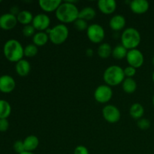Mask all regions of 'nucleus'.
I'll use <instances>...</instances> for the list:
<instances>
[{"mask_svg":"<svg viewBox=\"0 0 154 154\" xmlns=\"http://www.w3.org/2000/svg\"><path fill=\"white\" fill-rule=\"evenodd\" d=\"M152 63H153V66H154V56H153V59H152Z\"/></svg>","mask_w":154,"mask_h":154,"instance_id":"obj_39","label":"nucleus"},{"mask_svg":"<svg viewBox=\"0 0 154 154\" xmlns=\"http://www.w3.org/2000/svg\"><path fill=\"white\" fill-rule=\"evenodd\" d=\"M126 20L124 16L121 14H116L111 18L109 21V26L115 32L123 30L126 26Z\"/></svg>","mask_w":154,"mask_h":154,"instance_id":"obj_15","label":"nucleus"},{"mask_svg":"<svg viewBox=\"0 0 154 154\" xmlns=\"http://www.w3.org/2000/svg\"><path fill=\"white\" fill-rule=\"evenodd\" d=\"M127 53L128 50L125 47H123L122 45H118L113 48L111 56L116 60H121L126 58Z\"/></svg>","mask_w":154,"mask_h":154,"instance_id":"obj_25","label":"nucleus"},{"mask_svg":"<svg viewBox=\"0 0 154 154\" xmlns=\"http://www.w3.org/2000/svg\"><path fill=\"white\" fill-rule=\"evenodd\" d=\"M9 122L7 119H0V132H4L8 129Z\"/></svg>","mask_w":154,"mask_h":154,"instance_id":"obj_34","label":"nucleus"},{"mask_svg":"<svg viewBox=\"0 0 154 154\" xmlns=\"http://www.w3.org/2000/svg\"><path fill=\"white\" fill-rule=\"evenodd\" d=\"M33 17H34V16L32 15V12L27 10L20 11V12L17 16L18 22L23 26L29 25L31 23H32Z\"/></svg>","mask_w":154,"mask_h":154,"instance_id":"obj_22","label":"nucleus"},{"mask_svg":"<svg viewBox=\"0 0 154 154\" xmlns=\"http://www.w3.org/2000/svg\"><path fill=\"white\" fill-rule=\"evenodd\" d=\"M123 72H124V75L126 78H132L136 74V69L129 66L125 68V69H123Z\"/></svg>","mask_w":154,"mask_h":154,"instance_id":"obj_32","label":"nucleus"},{"mask_svg":"<svg viewBox=\"0 0 154 154\" xmlns=\"http://www.w3.org/2000/svg\"><path fill=\"white\" fill-rule=\"evenodd\" d=\"M112 50L111 45L108 43H102L99 46L97 50V54L99 57L102 59H107L111 57L112 54Z\"/></svg>","mask_w":154,"mask_h":154,"instance_id":"obj_24","label":"nucleus"},{"mask_svg":"<svg viewBox=\"0 0 154 154\" xmlns=\"http://www.w3.org/2000/svg\"><path fill=\"white\" fill-rule=\"evenodd\" d=\"M11 113V106L8 102L0 99V119H7Z\"/></svg>","mask_w":154,"mask_h":154,"instance_id":"obj_26","label":"nucleus"},{"mask_svg":"<svg viewBox=\"0 0 154 154\" xmlns=\"http://www.w3.org/2000/svg\"><path fill=\"white\" fill-rule=\"evenodd\" d=\"M93 54H94V51H93V50L92 48H87L86 50V55L88 57H92L93 56Z\"/></svg>","mask_w":154,"mask_h":154,"instance_id":"obj_36","label":"nucleus"},{"mask_svg":"<svg viewBox=\"0 0 154 154\" xmlns=\"http://www.w3.org/2000/svg\"><path fill=\"white\" fill-rule=\"evenodd\" d=\"M16 87V82L13 77L5 75L0 77V92L3 93H10Z\"/></svg>","mask_w":154,"mask_h":154,"instance_id":"obj_12","label":"nucleus"},{"mask_svg":"<svg viewBox=\"0 0 154 154\" xmlns=\"http://www.w3.org/2000/svg\"><path fill=\"white\" fill-rule=\"evenodd\" d=\"M137 87L138 85H137L136 81L133 78H126L122 83L123 90L128 94H132V93H135L137 90Z\"/></svg>","mask_w":154,"mask_h":154,"instance_id":"obj_21","label":"nucleus"},{"mask_svg":"<svg viewBox=\"0 0 154 154\" xmlns=\"http://www.w3.org/2000/svg\"><path fill=\"white\" fill-rule=\"evenodd\" d=\"M96 16V12L95 9L92 7H85L79 11L78 18L84 20L86 21L92 20Z\"/></svg>","mask_w":154,"mask_h":154,"instance_id":"obj_23","label":"nucleus"},{"mask_svg":"<svg viewBox=\"0 0 154 154\" xmlns=\"http://www.w3.org/2000/svg\"><path fill=\"white\" fill-rule=\"evenodd\" d=\"M20 12V11L19 10V8L17 7V6H13L11 8V14H12L14 16H17Z\"/></svg>","mask_w":154,"mask_h":154,"instance_id":"obj_35","label":"nucleus"},{"mask_svg":"<svg viewBox=\"0 0 154 154\" xmlns=\"http://www.w3.org/2000/svg\"><path fill=\"white\" fill-rule=\"evenodd\" d=\"M49 35V39L54 45H60L64 43L69 38V28L65 24H57L53 28L46 30Z\"/></svg>","mask_w":154,"mask_h":154,"instance_id":"obj_5","label":"nucleus"},{"mask_svg":"<svg viewBox=\"0 0 154 154\" xmlns=\"http://www.w3.org/2000/svg\"><path fill=\"white\" fill-rule=\"evenodd\" d=\"M74 26H75V28L79 32H83L85 30L87 31L89 27L87 21L81 19V18H78L74 22Z\"/></svg>","mask_w":154,"mask_h":154,"instance_id":"obj_28","label":"nucleus"},{"mask_svg":"<svg viewBox=\"0 0 154 154\" xmlns=\"http://www.w3.org/2000/svg\"><path fill=\"white\" fill-rule=\"evenodd\" d=\"M87 36L92 43L100 44L103 42L104 38H105V29L99 24H91L89 26L87 30Z\"/></svg>","mask_w":154,"mask_h":154,"instance_id":"obj_6","label":"nucleus"},{"mask_svg":"<svg viewBox=\"0 0 154 154\" xmlns=\"http://www.w3.org/2000/svg\"><path fill=\"white\" fill-rule=\"evenodd\" d=\"M23 35L25 37L29 38L32 37V36H34V35L35 34V29L34 28L32 24H29V25L24 26L22 30Z\"/></svg>","mask_w":154,"mask_h":154,"instance_id":"obj_29","label":"nucleus"},{"mask_svg":"<svg viewBox=\"0 0 154 154\" xmlns=\"http://www.w3.org/2000/svg\"><path fill=\"white\" fill-rule=\"evenodd\" d=\"M14 150L17 153L20 154L25 152V147H24L23 141H16L14 144Z\"/></svg>","mask_w":154,"mask_h":154,"instance_id":"obj_31","label":"nucleus"},{"mask_svg":"<svg viewBox=\"0 0 154 154\" xmlns=\"http://www.w3.org/2000/svg\"><path fill=\"white\" fill-rule=\"evenodd\" d=\"M50 41L49 35L46 32H37L32 37V42L37 47L45 46Z\"/></svg>","mask_w":154,"mask_h":154,"instance_id":"obj_20","label":"nucleus"},{"mask_svg":"<svg viewBox=\"0 0 154 154\" xmlns=\"http://www.w3.org/2000/svg\"><path fill=\"white\" fill-rule=\"evenodd\" d=\"M144 114V108L140 103H134L129 108V115L135 120H139L142 118Z\"/></svg>","mask_w":154,"mask_h":154,"instance_id":"obj_19","label":"nucleus"},{"mask_svg":"<svg viewBox=\"0 0 154 154\" xmlns=\"http://www.w3.org/2000/svg\"><path fill=\"white\" fill-rule=\"evenodd\" d=\"M5 58L11 63H17L23 60L24 56V48L20 42L16 39H10L5 42L3 48Z\"/></svg>","mask_w":154,"mask_h":154,"instance_id":"obj_2","label":"nucleus"},{"mask_svg":"<svg viewBox=\"0 0 154 154\" xmlns=\"http://www.w3.org/2000/svg\"><path fill=\"white\" fill-rule=\"evenodd\" d=\"M98 8L102 14L106 15L111 14L117 9V2L114 0H99Z\"/></svg>","mask_w":154,"mask_h":154,"instance_id":"obj_14","label":"nucleus"},{"mask_svg":"<svg viewBox=\"0 0 154 154\" xmlns=\"http://www.w3.org/2000/svg\"><path fill=\"white\" fill-rule=\"evenodd\" d=\"M74 154H90L89 150L84 145H78L75 147Z\"/></svg>","mask_w":154,"mask_h":154,"instance_id":"obj_33","label":"nucleus"},{"mask_svg":"<svg viewBox=\"0 0 154 154\" xmlns=\"http://www.w3.org/2000/svg\"><path fill=\"white\" fill-rule=\"evenodd\" d=\"M152 79H153V81L154 82V71L153 72V75H152Z\"/></svg>","mask_w":154,"mask_h":154,"instance_id":"obj_38","label":"nucleus"},{"mask_svg":"<svg viewBox=\"0 0 154 154\" xmlns=\"http://www.w3.org/2000/svg\"><path fill=\"white\" fill-rule=\"evenodd\" d=\"M137 126L141 130H147L150 127V122L148 119L142 117V118L138 120Z\"/></svg>","mask_w":154,"mask_h":154,"instance_id":"obj_30","label":"nucleus"},{"mask_svg":"<svg viewBox=\"0 0 154 154\" xmlns=\"http://www.w3.org/2000/svg\"><path fill=\"white\" fill-rule=\"evenodd\" d=\"M113 96V90L107 84L99 86L94 91V99L99 103L105 104L109 102Z\"/></svg>","mask_w":154,"mask_h":154,"instance_id":"obj_7","label":"nucleus"},{"mask_svg":"<svg viewBox=\"0 0 154 154\" xmlns=\"http://www.w3.org/2000/svg\"><path fill=\"white\" fill-rule=\"evenodd\" d=\"M17 18L11 13L4 14L0 16V28L4 30H11L17 24Z\"/></svg>","mask_w":154,"mask_h":154,"instance_id":"obj_11","label":"nucleus"},{"mask_svg":"<svg viewBox=\"0 0 154 154\" xmlns=\"http://www.w3.org/2000/svg\"><path fill=\"white\" fill-rule=\"evenodd\" d=\"M23 144L26 151L33 152L39 145L38 138L33 135H29L23 140Z\"/></svg>","mask_w":154,"mask_h":154,"instance_id":"obj_18","label":"nucleus"},{"mask_svg":"<svg viewBox=\"0 0 154 154\" xmlns=\"http://www.w3.org/2000/svg\"><path fill=\"white\" fill-rule=\"evenodd\" d=\"M2 2V1H1V0H0V3H1Z\"/></svg>","mask_w":154,"mask_h":154,"instance_id":"obj_41","label":"nucleus"},{"mask_svg":"<svg viewBox=\"0 0 154 154\" xmlns=\"http://www.w3.org/2000/svg\"><path fill=\"white\" fill-rule=\"evenodd\" d=\"M152 101H153V106H154V96H153V100H152Z\"/></svg>","mask_w":154,"mask_h":154,"instance_id":"obj_40","label":"nucleus"},{"mask_svg":"<svg viewBox=\"0 0 154 154\" xmlns=\"http://www.w3.org/2000/svg\"><path fill=\"white\" fill-rule=\"evenodd\" d=\"M63 2L61 0H40L38 5L40 8L45 12H54L57 10Z\"/></svg>","mask_w":154,"mask_h":154,"instance_id":"obj_16","label":"nucleus"},{"mask_svg":"<svg viewBox=\"0 0 154 154\" xmlns=\"http://www.w3.org/2000/svg\"><path fill=\"white\" fill-rule=\"evenodd\" d=\"M38 52V49L34 44H29L24 48V56L26 57H35Z\"/></svg>","mask_w":154,"mask_h":154,"instance_id":"obj_27","label":"nucleus"},{"mask_svg":"<svg viewBox=\"0 0 154 154\" xmlns=\"http://www.w3.org/2000/svg\"><path fill=\"white\" fill-rule=\"evenodd\" d=\"M32 25L38 32H45L51 25V18L46 14H38L33 17Z\"/></svg>","mask_w":154,"mask_h":154,"instance_id":"obj_10","label":"nucleus"},{"mask_svg":"<svg viewBox=\"0 0 154 154\" xmlns=\"http://www.w3.org/2000/svg\"><path fill=\"white\" fill-rule=\"evenodd\" d=\"M20 154H35V153H33V152H28V151H25V152H23V153H20Z\"/></svg>","mask_w":154,"mask_h":154,"instance_id":"obj_37","label":"nucleus"},{"mask_svg":"<svg viewBox=\"0 0 154 154\" xmlns=\"http://www.w3.org/2000/svg\"><path fill=\"white\" fill-rule=\"evenodd\" d=\"M126 78L123 69L117 65H112L107 68L103 73V79L109 87H117L123 83Z\"/></svg>","mask_w":154,"mask_h":154,"instance_id":"obj_3","label":"nucleus"},{"mask_svg":"<svg viewBox=\"0 0 154 154\" xmlns=\"http://www.w3.org/2000/svg\"><path fill=\"white\" fill-rule=\"evenodd\" d=\"M75 1H66L62 2L56 11V17L63 24L74 23L79 17V11Z\"/></svg>","mask_w":154,"mask_h":154,"instance_id":"obj_1","label":"nucleus"},{"mask_svg":"<svg viewBox=\"0 0 154 154\" xmlns=\"http://www.w3.org/2000/svg\"><path fill=\"white\" fill-rule=\"evenodd\" d=\"M102 116L108 123H116L120 121L121 114L119 108L115 105H107L102 109Z\"/></svg>","mask_w":154,"mask_h":154,"instance_id":"obj_8","label":"nucleus"},{"mask_svg":"<svg viewBox=\"0 0 154 154\" xmlns=\"http://www.w3.org/2000/svg\"><path fill=\"white\" fill-rule=\"evenodd\" d=\"M129 8L134 14H143L150 8V4L147 0H133L129 2Z\"/></svg>","mask_w":154,"mask_h":154,"instance_id":"obj_13","label":"nucleus"},{"mask_svg":"<svg viewBox=\"0 0 154 154\" xmlns=\"http://www.w3.org/2000/svg\"><path fill=\"white\" fill-rule=\"evenodd\" d=\"M129 66L135 69H139L143 66L144 62V54L138 49H133L128 51L126 57Z\"/></svg>","mask_w":154,"mask_h":154,"instance_id":"obj_9","label":"nucleus"},{"mask_svg":"<svg viewBox=\"0 0 154 154\" xmlns=\"http://www.w3.org/2000/svg\"><path fill=\"white\" fill-rule=\"evenodd\" d=\"M120 40H121V45L125 47L128 51L137 49L141 43V34L135 28L129 27L123 31Z\"/></svg>","mask_w":154,"mask_h":154,"instance_id":"obj_4","label":"nucleus"},{"mask_svg":"<svg viewBox=\"0 0 154 154\" xmlns=\"http://www.w3.org/2000/svg\"><path fill=\"white\" fill-rule=\"evenodd\" d=\"M15 70L19 76L26 77L30 73L31 65H30L29 62L23 59L16 63Z\"/></svg>","mask_w":154,"mask_h":154,"instance_id":"obj_17","label":"nucleus"}]
</instances>
